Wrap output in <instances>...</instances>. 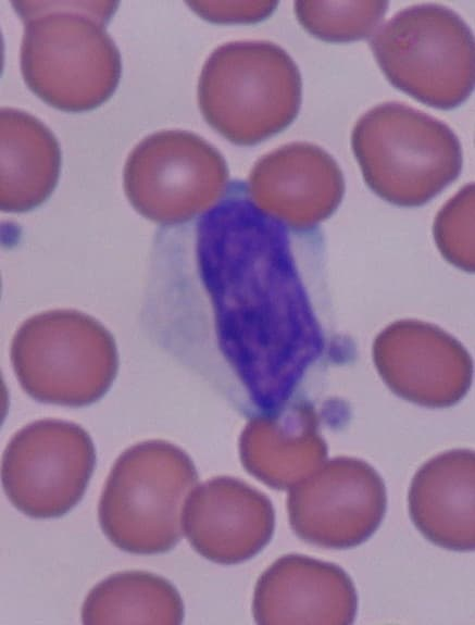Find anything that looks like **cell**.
<instances>
[{"mask_svg": "<svg viewBox=\"0 0 475 625\" xmlns=\"http://www.w3.org/2000/svg\"><path fill=\"white\" fill-rule=\"evenodd\" d=\"M24 23L21 71L28 88L68 112L91 110L116 89L122 63L107 23L116 2L13 1Z\"/></svg>", "mask_w": 475, "mask_h": 625, "instance_id": "obj_2", "label": "cell"}, {"mask_svg": "<svg viewBox=\"0 0 475 625\" xmlns=\"http://www.w3.org/2000/svg\"><path fill=\"white\" fill-rule=\"evenodd\" d=\"M253 202L275 218L308 228L329 216L345 191L342 171L317 145L296 141L260 158L247 182Z\"/></svg>", "mask_w": 475, "mask_h": 625, "instance_id": "obj_12", "label": "cell"}, {"mask_svg": "<svg viewBox=\"0 0 475 625\" xmlns=\"http://www.w3.org/2000/svg\"><path fill=\"white\" fill-rule=\"evenodd\" d=\"M221 152L197 134L164 129L129 152L123 186L133 208L146 218L172 226L210 209L228 186Z\"/></svg>", "mask_w": 475, "mask_h": 625, "instance_id": "obj_8", "label": "cell"}, {"mask_svg": "<svg viewBox=\"0 0 475 625\" xmlns=\"http://www.w3.org/2000/svg\"><path fill=\"white\" fill-rule=\"evenodd\" d=\"M443 454L447 476L441 454L432 459L439 478L428 462L415 474L409 492L410 515L420 532L435 545L450 550H471L460 532L463 534L465 527L474 534V472L464 478L463 468L459 472L453 468L455 450Z\"/></svg>", "mask_w": 475, "mask_h": 625, "instance_id": "obj_14", "label": "cell"}, {"mask_svg": "<svg viewBox=\"0 0 475 625\" xmlns=\"http://www.w3.org/2000/svg\"><path fill=\"white\" fill-rule=\"evenodd\" d=\"M307 559L308 558L305 555L300 557L302 573L297 575L299 582H297L295 575H288L292 583L287 582L286 578H284L273 566H271V568L283 578L284 583H282V580L278 582L266 572L261 576L263 579L280 586L283 589V591L274 589V595H280L282 597V600L276 601H282L283 608L279 609L282 612L275 616V618H278L276 623H328L326 618H332V616H334V613L329 611L334 608V596H357L354 587L333 591L334 588L352 583V580L325 590V588L338 584L349 578V576L336 564L322 562L311 558H309L308 573H305ZM277 561L285 570L280 561ZM285 572L287 573L286 570Z\"/></svg>", "mask_w": 475, "mask_h": 625, "instance_id": "obj_16", "label": "cell"}, {"mask_svg": "<svg viewBox=\"0 0 475 625\" xmlns=\"http://www.w3.org/2000/svg\"><path fill=\"white\" fill-rule=\"evenodd\" d=\"M388 1H296L295 14L311 35L330 42L366 38L382 22Z\"/></svg>", "mask_w": 475, "mask_h": 625, "instance_id": "obj_17", "label": "cell"}, {"mask_svg": "<svg viewBox=\"0 0 475 625\" xmlns=\"http://www.w3.org/2000/svg\"><path fill=\"white\" fill-rule=\"evenodd\" d=\"M182 527L203 558L224 565L251 559L274 532L271 500L248 484L214 477L192 489L183 508Z\"/></svg>", "mask_w": 475, "mask_h": 625, "instance_id": "obj_11", "label": "cell"}, {"mask_svg": "<svg viewBox=\"0 0 475 625\" xmlns=\"http://www.w3.org/2000/svg\"><path fill=\"white\" fill-rule=\"evenodd\" d=\"M197 482L191 459L173 443L132 446L117 458L103 486L98 507L103 534L129 553L171 550L180 540L183 508Z\"/></svg>", "mask_w": 475, "mask_h": 625, "instance_id": "obj_5", "label": "cell"}, {"mask_svg": "<svg viewBox=\"0 0 475 625\" xmlns=\"http://www.w3.org/2000/svg\"><path fill=\"white\" fill-rule=\"evenodd\" d=\"M370 46L387 79L427 105L453 109L474 89V35L448 7L404 8L374 32Z\"/></svg>", "mask_w": 475, "mask_h": 625, "instance_id": "obj_7", "label": "cell"}, {"mask_svg": "<svg viewBox=\"0 0 475 625\" xmlns=\"http://www.w3.org/2000/svg\"><path fill=\"white\" fill-rule=\"evenodd\" d=\"M474 185L468 184L454 196L437 216V240L447 249L466 247L471 242Z\"/></svg>", "mask_w": 475, "mask_h": 625, "instance_id": "obj_18", "label": "cell"}, {"mask_svg": "<svg viewBox=\"0 0 475 625\" xmlns=\"http://www.w3.org/2000/svg\"><path fill=\"white\" fill-rule=\"evenodd\" d=\"M187 4L202 18L215 23H257L268 17L276 1H191Z\"/></svg>", "mask_w": 475, "mask_h": 625, "instance_id": "obj_19", "label": "cell"}, {"mask_svg": "<svg viewBox=\"0 0 475 625\" xmlns=\"http://www.w3.org/2000/svg\"><path fill=\"white\" fill-rule=\"evenodd\" d=\"M340 477L341 457L289 490L287 508L293 532L304 541L328 549H348L370 538L386 510V490L376 471L361 462L354 477Z\"/></svg>", "mask_w": 475, "mask_h": 625, "instance_id": "obj_10", "label": "cell"}, {"mask_svg": "<svg viewBox=\"0 0 475 625\" xmlns=\"http://www.w3.org/2000/svg\"><path fill=\"white\" fill-rule=\"evenodd\" d=\"M292 252L287 224L261 210L240 179L207 211L157 233L145 310L151 332L246 413L287 403L309 364L273 333L264 304L304 290L273 295L299 282L272 292L300 278L295 255L264 277Z\"/></svg>", "mask_w": 475, "mask_h": 625, "instance_id": "obj_1", "label": "cell"}, {"mask_svg": "<svg viewBox=\"0 0 475 625\" xmlns=\"http://www.w3.org/2000/svg\"><path fill=\"white\" fill-rule=\"evenodd\" d=\"M351 146L367 186L400 205L428 201L462 170V148L454 132L398 101L365 112L352 129Z\"/></svg>", "mask_w": 475, "mask_h": 625, "instance_id": "obj_4", "label": "cell"}, {"mask_svg": "<svg viewBox=\"0 0 475 625\" xmlns=\"http://www.w3.org/2000/svg\"><path fill=\"white\" fill-rule=\"evenodd\" d=\"M197 97L212 128L235 145L252 146L284 130L297 117L301 75L293 59L274 42L230 41L205 60Z\"/></svg>", "mask_w": 475, "mask_h": 625, "instance_id": "obj_3", "label": "cell"}, {"mask_svg": "<svg viewBox=\"0 0 475 625\" xmlns=\"http://www.w3.org/2000/svg\"><path fill=\"white\" fill-rule=\"evenodd\" d=\"M184 605L165 578L141 571L113 574L97 584L82 608V622L101 624H180Z\"/></svg>", "mask_w": 475, "mask_h": 625, "instance_id": "obj_15", "label": "cell"}, {"mask_svg": "<svg viewBox=\"0 0 475 625\" xmlns=\"http://www.w3.org/2000/svg\"><path fill=\"white\" fill-rule=\"evenodd\" d=\"M11 362L29 397L68 408L101 399L118 367L110 332L92 316L70 309L27 318L12 339Z\"/></svg>", "mask_w": 475, "mask_h": 625, "instance_id": "obj_6", "label": "cell"}, {"mask_svg": "<svg viewBox=\"0 0 475 625\" xmlns=\"http://www.w3.org/2000/svg\"><path fill=\"white\" fill-rule=\"evenodd\" d=\"M0 133L1 210H33L57 186L61 167L59 142L40 120L14 108L1 109Z\"/></svg>", "mask_w": 475, "mask_h": 625, "instance_id": "obj_13", "label": "cell"}, {"mask_svg": "<svg viewBox=\"0 0 475 625\" xmlns=\"http://www.w3.org/2000/svg\"><path fill=\"white\" fill-rule=\"evenodd\" d=\"M96 465L89 434L55 418L35 421L16 432L1 462L10 502L35 518L58 517L83 498Z\"/></svg>", "mask_w": 475, "mask_h": 625, "instance_id": "obj_9", "label": "cell"}]
</instances>
